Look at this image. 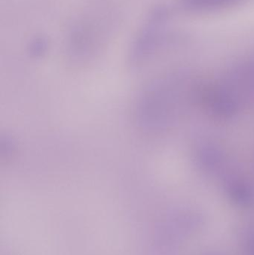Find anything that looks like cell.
Wrapping results in <instances>:
<instances>
[{
	"mask_svg": "<svg viewBox=\"0 0 254 255\" xmlns=\"http://www.w3.org/2000/svg\"><path fill=\"white\" fill-rule=\"evenodd\" d=\"M204 98L211 110L219 116H229L235 110L234 98L223 90H210Z\"/></svg>",
	"mask_w": 254,
	"mask_h": 255,
	"instance_id": "1",
	"label": "cell"
},
{
	"mask_svg": "<svg viewBox=\"0 0 254 255\" xmlns=\"http://www.w3.org/2000/svg\"><path fill=\"white\" fill-rule=\"evenodd\" d=\"M236 0H184L185 5L192 9H211L223 7Z\"/></svg>",
	"mask_w": 254,
	"mask_h": 255,
	"instance_id": "2",
	"label": "cell"
}]
</instances>
